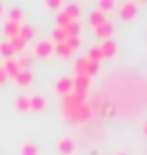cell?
I'll list each match as a JSON object with an SVG mask.
<instances>
[{"instance_id": "1", "label": "cell", "mask_w": 147, "mask_h": 155, "mask_svg": "<svg viewBox=\"0 0 147 155\" xmlns=\"http://www.w3.org/2000/svg\"><path fill=\"white\" fill-rule=\"evenodd\" d=\"M62 115L70 123H87L92 117V112H91L89 102H83V104H75L70 108H62Z\"/></svg>"}, {"instance_id": "2", "label": "cell", "mask_w": 147, "mask_h": 155, "mask_svg": "<svg viewBox=\"0 0 147 155\" xmlns=\"http://www.w3.org/2000/svg\"><path fill=\"white\" fill-rule=\"evenodd\" d=\"M53 49H55V44H53L51 40H40L34 45V55L42 57V59H47V57L53 55Z\"/></svg>"}, {"instance_id": "3", "label": "cell", "mask_w": 147, "mask_h": 155, "mask_svg": "<svg viewBox=\"0 0 147 155\" xmlns=\"http://www.w3.org/2000/svg\"><path fill=\"white\" fill-rule=\"evenodd\" d=\"M55 91L59 93L60 97H64V95H68V93H72V91H74V78H68V76L60 78V80L57 81V85H55Z\"/></svg>"}, {"instance_id": "4", "label": "cell", "mask_w": 147, "mask_h": 155, "mask_svg": "<svg viewBox=\"0 0 147 155\" xmlns=\"http://www.w3.org/2000/svg\"><path fill=\"white\" fill-rule=\"evenodd\" d=\"M136 12H138V4L136 2H123L117 13H119L121 19H134Z\"/></svg>"}, {"instance_id": "5", "label": "cell", "mask_w": 147, "mask_h": 155, "mask_svg": "<svg viewBox=\"0 0 147 155\" xmlns=\"http://www.w3.org/2000/svg\"><path fill=\"white\" fill-rule=\"evenodd\" d=\"M47 108V98H45L43 95H32L28 97V110L32 112H42Z\"/></svg>"}, {"instance_id": "6", "label": "cell", "mask_w": 147, "mask_h": 155, "mask_svg": "<svg viewBox=\"0 0 147 155\" xmlns=\"http://www.w3.org/2000/svg\"><path fill=\"white\" fill-rule=\"evenodd\" d=\"M100 51H102L104 59H111L115 53H117V44H115V40H111V38H107V40H104L102 44L98 45Z\"/></svg>"}, {"instance_id": "7", "label": "cell", "mask_w": 147, "mask_h": 155, "mask_svg": "<svg viewBox=\"0 0 147 155\" xmlns=\"http://www.w3.org/2000/svg\"><path fill=\"white\" fill-rule=\"evenodd\" d=\"M57 150H59V153H60V155H72V153H74V150H75L74 140H72V138H68V136L60 138V140L57 142Z\"/></svg>"}, {"instance_id": "8", "label": "cell", "mask_w": 147, "mask_h": 155, "mask_svg": "<svg viewBox=\"0 0 147 155\" xmlns=\"http://www.w3.org/2000/svg\"><path fill=\"white\" fill-rule=\"evenodd\" d=\"M2 28H4V34H6V40H10V38H13V36H17V34H19L21 23L11 21V19H6V21H4V25H2Z\"/></svg>"}, {"instance_id": "9", "label": "cell", "mask_w": 147, "mask_h": 155, "mask_svg": "<svg viewBox=\"0 0 147 155\" xmlns=\"http://www.w3.org/2000/svg\"><path fill=\"white\" fill-rule=\"evenodd\" d=\"M32 80H34V76H32L30 70H19L17 74L13 76V81L17 83L19 87H27V85L32 83Z\"/></svg>"}, {"instance_id": "10", "label": "cell", "mask_w": 147, "mask_h": 155, "mask_svg": "<svg viewBox=\"0 0 147 155\" xmlns=\"http://www.w3.org/2000/svg\"><path fill=\"white\" fill-rule=\"evenodd\" d=\"M94 34H96L98 38H104V40L111 38V34H113V23L106 19L102 25H98V27L94 28Z\"/></svg>"}, {"instance_id": "11", "label": "cell", "mask_w": 147, "mask_h": 155, "mask_svg": "<svg viewBox=\"0 0 147 155\" xmlns=\"http://www.w3.org/2000/svg\"><path fill=\"white\" fill-rule=\"evenodd\" d=\"M62 13H64L70 21H77V17L81 15V8H79V4L70 2V4H64V6H62Z\"/></svg>"}, {"instance_id": "12", "label": "cell", "mask_w": 147, "mask_h": 155, "mask_svg": "<svg viewBox=\"0 0 147 155\" xmlns=\"http://www.w3.org/2000/svg\"><path fill=\"white\" fill-rule=\"evenodd\" d=\"M2 68H4V72L8 74V78H13L15 74L21 70V68H19V63H17V59H15V57H11V59H4Z\"/></svg>"}, {"instance_id": "13", "label": "cell", "mask_w": 147, "mask_h": 155, "mask_svg": "<svg viewBox=\"0 0 147 155\" xmlns=\"http://www.w3.org/2000/svg\"><path fill=\"white\" fill-rule=\"evenodd\" d=\"M13 106L19 112H27L28 110V95H17L13 98Z\"/></svg>"}, {"instance_id": "14", "label": "cell", "mask_w": 147, "mask_h": 155, "mask_svg": "<svg viewBox=\"0 0 147 155\" xmlns=\"http://www.w3.org/2000/svg\"><path fill=\"white\" fill-rule=\"evenodd\" d=\"M89 21H91V25L96 28L98 25H102V23L106 21V13H102L100 10H92L91 15H89Z\"/></svg>"}, {"instance_id": "15", "label": "cell", "mask_w": 147, "mask_h": 155, "mask_svg": "<svg viewBox=\"0 0 147 155\" xmlns=\"http://www.w3.org/2000/svg\"><path fill=\"white\" fill-rule=\"evenodd\" d=\"M85 70H87V57H77L74 61V72H75V76H85Z\"/></svg>"}, {"instance_id": "16", "label": "cell", "mask_w": 147, "mask_h": 155, "mask_svg": "<svg viewBox=\"0 0 147 155\" xmlns=\"http://www.w3.org/2000/svg\"><path fill=\"white\" fill-rule=\"evenodd\" d=\"M89 83H91V80H89L87 76H75L74 78V89L89 91Z\"/></svg>"}, {"instance_id": "17", "label": "cell", "mask_w": 147, "mask_h": 155, "mask_svg": "<svg viewBox=\"0 0 147 155\" xmlns=\"http://www.w3.org/2000/svg\"><path fill=\"white\" fill-rule=\"evenodd\" d=\"M15 55V51L11 48V44L8 42V40H2L0 42V57H4V59H11Z\"/></svg>"}, {"instance_id": "18", "label": "cell", "mask_w": 147, "mask_h": 155, "mask_svg": "<svg viewBox=\"0 0 147 155\" xmlns=\"http://www.w3.org/2000/svg\"><path fill=\"white\" fill-rule=\"evenodd\" d=\"M53 53H57L59 57H62V59H68V57H72V49L68 48V45L64 42H60V44H55V49H53Z\"/></svg>"}, {"instance_id": "19", "label": "cell", "mask_w": 147, "mask_h": 155, "mask_svg": "<svg viewBox=\"0 0 147 155\" xmlns=\"http://www.w3.org/2000/svg\"><path fill=\"white\" fill-rule=\"evenodd\" d=\"M87 57L89 61H96V63H100V61H104V55H102V51H100L98 45H91L89 51H87Z\"/></svg>"}, {"instance_id": "20", "label": "cell", "mask_w": 147, "mask_h": 155, "mask_svg": "<svg viewBox=\"0 0 147 155\" xmlns=\"http://www.w3.org/2000/svg\"><path fill=\"white\" fill-rule=\"evenodd\" d=\"M8 42L11 44V48H13L15 53H17V51H25V48H27V40H23L21 36H13V38H10Z\"/></svg>"}, {"instance_id": "21", "label": "cell", "mask_w": 147, "mask_h": 155, "mask_svg": "<svg viewBox=\"0 0 147 155\" xmlns=\"http://www.w3.org/2000/svg\"><path fill=\"white\" fill-rule=\"evenodd\" d=\"M79 30H81L79 21H70V23H68V25L64 27L66 36H79Z\"/></svg>"}, {"instance_id": "22", "label": "cell", "mask_w": 147, "mask_h": 155, "mask_svg": "<svg viewBox=\"0 0 147 155\" xmlns=\"http://www.w3.org/2000/svg\"><path fill=\"white\" fill-rule=\"evenodd\" d=\"M23 15H25V12H23L19 6H11L10 10H8V19H11V21H17V23H21Z\"/></svg>"}, {"instance_id": "23", "label": "cell", "mask_w": 147, "mask_h": 155, "mask_svg": "<svg viewBox=\"0 0 147 155\" xmlns=\"http://www.w3.org/2000/svg\"><path fill=\"white\" fill-rule=\"evenodd\" d=\"M21 155H40V148L32 142H25L21 148Z\"/></svg>"}, {"instance_id": "24", "label": "cell", "mask_w": 147, "mask_h": 155, "mask_svg": "<svg viewBox=\"0 0 147 155\" xmlns=\"http://www.w3.org/2000/svg\"><path fill=\"white\" fill-rule=\"evenodd\" d=\"M87 102H89V106H91V112H92V115H96V114L100 112V108H102L104 100H102V97H92L91 100H87Z\"/></svg>"}, {"instance_id": "25", "label": "cell", "mask_w": 147, "mask_h": 155, "mask_svg": "<svg viewBox=\"0 0 147 155\" xmlns=\"http://www.w3.org/2000/svg\"><path fill=\"white\" fill-rule=\"evenodd\" d=\"M32 34H34V27H32V25H21L17 36H21L23 40H27V42H28L30 38H32Z\"/></svg>"}, {"instance_id": "26", "label": "cell", "mask_w": 147, "mask_h": 155, "mask_svg": "<svg viewBox=\"0 0 147 155\" xmlns=\"http://www.w3.org/2000/svg\"><path fill=\"white\" fill-rule=\"evenodd\" d=\"M98 70H100V63H96V61H89V59H87V70H85V76L91 80V78L94 76Z\"/></svg>"}, {"instance_id": "27", "label": "cell", "mask_w": 147, "mask_h": 155, "mask_svg": "<svg viewBox=\"0 0 147 155\" xmlns=\"http://www.w3.org/2000/svg\"><path fill=\"white\" fill-rule=\"evenodd\" d=\"M51 38L55 40L57 44H60V42H64L66 40V32H64V28L62 27H55L51 30Z\"/></svg>"}, {"instance_id": "28", "label": "cell", "mask_w": 147, "mask_h": 155, "mask_svg": "<svg viewBox=\"0 0 147 155\" xmlns=\"http://www.w3.org/2000/svg\"><path fill=\"white\" fill-rule=\"evenodd\" d=\"M96 10H100L102 13L111 12V10H115V2H111V0H100V2L96 4Z\"/></svg>"}, {"instance_id": "29", "label": "cell", "mask_w": 147, "mask_h": 155, "mask_svg": "<svg viewBox=\"0 0 147 155\" xmlns=\"http://www.w3.org/2000/svg\"><path fill=\"white\" fill-rule=\"evenodd\" d=\"M64 44H66L68 48H70V49L74 51V49H77V48L81 45V38H79V36H66Z\"/></svg>"}, {"instance_id": "30", "label": "cell", "mask_w": 147, "mask_h": 155, "mask_svg": "<svg viewBox=\"0 0 147 155\" xmlns=\"http://www.w3.org/2000/svg\"><path fill=\"white\" fill-rule=\"evenodd\" d=\"M100 112H102V115H104L106 119H110L111 115L115 114V106H113L111 102H104V104H102V108H100Z\"/></svg>"}, {"instance_id": "31", "label": "cell", "mask_w": 147, "mask_h": 155, "mask_svg": "<svg viewBox=\"0 0 147 155\" xmlns=\"http://www.w3.org/2000/svg\"><path fill=\"white\" fill-rule=\"evenodd\" d=\"M17 63H19V68L21 70H30V64H32V59H30L28 55H23L17 59Z\"/></svg>"}, {"instance_id": "32", "label": "cell", "mask_w": 147, "mask_h": 155, "mask_svg": "<svg viewBox=\"0 0 147 155\" xmlns=\"http://www.w3.org/2000/svg\"><path fill=\"white\" fill-rule=\"evenodd\" d=\"M55 19H57V27H62V28L68 25V23H70V19H68L66 15L62 13V12H59V13L55 15Z\"/></svg>"}, {"instance_id": "33", "label": "cell", "mask_w": 147, "mask_h": 155, "mask_svg": "<svg viewBox=\"0 0 147 155\" xmlns=\"http://www.w3.org/2000/svg\"><path fill=\"white\" fill-rule=\"evenodd\" d=\"M47 6L51 8V10H62V2H60V0H47Z\"/></svg>"}, {"instance_id": "34", "label": "cell", "mask_w": 147, "mask_h": 155, "mask_svg": "<svg viewBox=\"0 0 147 155\" xmlns=\"http://www.w3.org/2000/svg\"><path fill=\"white\" fill-rule=\"evenodd\" d=\"M6 81H8V74L4 72V68L0 66V85H4Z\"/></svg>"}, {"instance_id": "35", "label": "cell", "mask_w": 147, "mask_h": 155, "mask_svg": "<svg viewBox=\"0 0 147 155\" xmlns=\"http://www.w3.org/2000/svg\"><path fill=\"white\" fill-rule=\"evenodd\" d=\"M142 133H143V136H147V121H143V125H142Z\"/></svg>"}, {"instance_id": "36", "label": "cell", "mask_w": 147, "mask_h": 155, "mask_svg": "<svg viewBox=\"0 0 147 155\" xmlns=\"http://www.w3.org/2000/svg\"><path fill=\"white\" fill-rule=\"evenodd\" d=\"M4 13V8H2V4H0V15H2Z\"/></svg>"}, {"instance_id": "37", "label": "cell", "mask_w": 147, "mask_h": 155, "mask_svg": "<svg viewBox=\"0 0 147 155\" xmlns=\"http://www.w3.org/2000/svg\"><path fill=\"white\" fill-rule=\"evenodd\" d=\"M117 155H125V153H117Z\"/></svg>"}, {"instance_id": "38", "label": "cell", "mask_w": 147, "mask_h": 155, "mask_svg": "<svg viewBox=\"0 0 147 155\" xmlns=\"http://www.w3.org/2000/svg\"><path fill=\"white\" fill-rule=\"evenodd\" d=\"M91 155H98V153H91Z\"/></svg>"}]
</instances>
